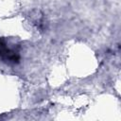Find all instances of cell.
Returning a JSON list of instances; mask_svg holds the SVG:
<instances>
[{
    "label": "cell",
    "instance_id": "cell-1",
    "mask_svg": "<svg viewBox=\"0 0 121 121\" xmlns=\"http://www.w3.org/2000/svg\"><path fill=\"white\" fill-rule=\"evenodd\" d=\"M0 58L7 62H16L19 60L17 51L9 47L3 41H0Z\"/></svg>",
    "mask_w": 121,
    "mask_h": 121
}]
</instances>
